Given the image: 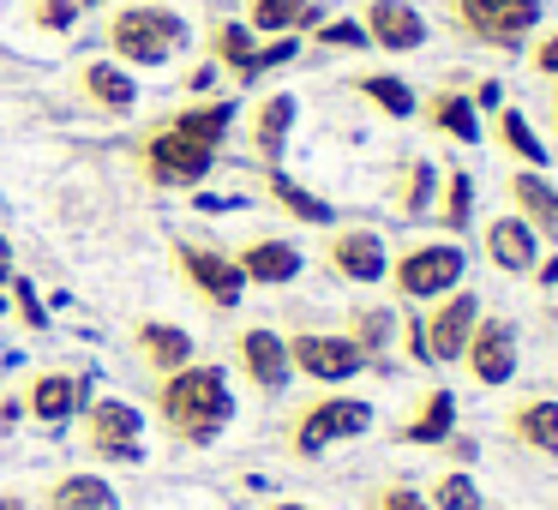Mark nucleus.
Segmentation results:
<instances>
[{"label": "nucleus", "instance_id": "obj_1", "mask_svg": "<svg viewBox=\"0 0 558 510\" xmlns=\"http://www.w3.org/2000/svg\"><path fill=\"white\" fill-rule=\"evenodd\" d=\"M234 421V390L229 373L210 361H193L181 373L157 378V426L174 438V445H217L222 426Z\"/></svg>", "mask_w": 558, "mask_h": 510}, {"label": "nucleus", "instance_id": "obj_2", "mask_svg": "<svg viewBox=\"0 0 558 510\" xmlns=\"http://www.w3.org/2000/svg\"><path fill=\"white\" fill-rule=\"evenodd\" d=\"M102 42L121 66H162L186 49V19L162 0H126L114 7L109 25H102Z\"/></svg>", "mask_w": 558, "mask_h": 510}, {"label": "nucleus", "instance_id": "obj_3", "mask_svg": "<svg viewBox=\"0 0 558 510\" xmlns=\"http://www.w3.org/2000/svg\"><path fill=\"white\" fill-rule=\"evenodd\" d=\"M133 162L157 193H181V186H198L210 169H217V145H205V138L181 133V126L169 121V126H157V133L138 138Z\"/></svg>", "mask_w": 558, "mask_h": 510}, {"label": "nucleus", "instance_id": "obj_4", "mask_svg": "<svg viewBox=\"0 0 558 510\" xmlns=\"http://www.w3.org/2000/svg\"><path fill=\"white\" fill-rule=\"evenodd\" d=\"M366 426H373V402L366 397H313L289 414V433L282 438H289L294 457H325L330 445L361 438Z\"/></svg>", "mask_w": 558, "mask_h": 510}, {"label": "nucleus", "instance_id": "obj_5", "mask_svg": "<svg viewBox=\"0 0 558 510\" xmlns=\"http://www.w3.org/2000/svg\"><path fill=\"white\" fill-rule=\"evenodd\" d=\"M462 270H469V253H462L457 241H414L397 253V265L385 270V282L402 301H438V294L462 289Z\"/></svg>", "mask_w": 558, "mask_h": 510}, {"label": "nucleus", "instance_id": "obj_6", "mask_svg": "<svg viewBox=\"0 0 558 510\" xmlns=\"http://www.w3.org/2000/svg\"><path fill=\"white\" fill-rule=\"evenodd\" d=\"M450 25L481 49H522L541 25V0H450Z\"/></svg>", "mask_w": 558, "mask_h": 510}, {"label": "nucleus", "instance_id": "obj_7", "mask_svg": "<svg viewBox=\"0 0 558 510\" xmlns=\"http://www.w3.org/2000/svg\"><path fill=\"white\" fill-rule=\"evenodd\" d=\"M474 325H481V294L474 289H450L438 301H426V318L414 325V342H421V361L426 366H450L462 361Z\"/></svg>", "mask_w": 558, "mask_h": 510}, {"label": "nucleus", "instance_id": "obj_8", "mask_svg": "<svg viewBox=\"0 0 558 510\" xmlns=\"http://www.w3.org/2000/svg\"><path fill=\"white\" fill-rule=\"evenodd\" d=\"M78 438L97 462H138L145 457V414L121 397H90L78 414Z\"/></svg>", "mask_w": 558, "mask_h": 510}, {"label": "nucleus", "instance_id": "obj_9", "mask_svg": "<svg viewBox=\"0 0 558 510\" xmlns=\"http://www.w3.org/2000/svg\"><path fill=\"white\" fill-rule=\"evenodd\" d=\"M169 258L181 270V282L210 306V313H234L246 301V277L234 270V258L222 246H198V241H169Z\"/></svg>", "mask_w": 558, "mask_h": 510}, {"label": "nucleus", "instance_id": "obj_10", "mask_svg": "<svg viewBox=\"0 0 558 510\" xmlns=\"http://www.w3.org/2000/svg\"><path fill=\"white\" fill-rule=\"evenodd\" d=\"M282 342H289V366L313 385H349L354 373H366V354L342 330H294Z\"/></svg>", "mask_w": 558, "mask_h": 510}, {"label": "nucleus", "instance_id": "obj_11", "mask_svg": "<svg viewBox=\"0 0 558 510\" xmlns=\"http://www.w3.org/2000/svg\"><path fill=\"white\" fill-rule=\"evenodd\" d=\"M234 373H241L246 385L258 390V397H282V390H289V378H294V366H289V342H282L270 325H246V330H234Z\"/></svg>", "mask_w": 558, "mask_h": 510}, {"label": "nucleus", "instance_id": "obj_12", "mask_svg": "<svg viewBox=\"0 0 558 510\" xmlns=\"http://www.w3.org/2000/svg\"><path fill=\"white\" fill-rule=\"evenodd\" d=\"M325 270L337 282H354V289H373L385 282L390 253H385V234L378 229H330L325 241Z\"/></svg>", "mask_w": 558, "mask_h": 510}, {"label": "nucleus", "instance_id": "obj_13", "mask_svg": "<svg viewBox=\"0 0 558 510\" xmlns=\"http://www.w3.org/2000/svg\"><path fill=\"white\" fill-rule=\"evenodd\" d=\"M462 366H469V378H474V385H486V390L510 385V373H517V325H510V318H486L481 313L469 349H462Z\"/></svg>", "mask_w": 558, "mask_h": 510}, {"label": "nucleus", "instance_id": "obj_14", "mask_svg": "<svg viewBox=\"0 0 558 510\" xmlns=\"http://www.w3.org/2000/svg\"><path fill=\"white\" fill-rule=\"evenodd\" d=\"M294 121H301V102H294L289 90H270V97H258L253 109H246V150H253L265 169H277L282 150H289Z\"/></svg>", "mask_w": 558, "mask_h": 510}, {"label": "nucleus", "instance_id": "obj_15", "mask_svg": "<svg viewBox=\"0 0 558 510\" xmlns=\"http://www.w3.org/2000/svg\"><path fill=\"white\" fill-rule=\"evenodd\" d=\"M234 270L246 277V289H282V282H294L301 277V246L294 241H282V234H253L246 246H234Z\"/></svg>", "mask_w": 558, "mask_h": 510}, {"label": "nucleus", "instance_id": "obj_16", "mask_svg": "<svg viewBox=\"0 0 558 510\" xmlns=\"http://www.w3.org/2000/svg\"><path fill=\"white\" fill-rule=\"evenodd\" d=\"M133 354H138V366H145L150 378H169V373H181V366L198 361L193 330L169 325V318H138L133 325Z\"/></svg>", "mask_w": 558, "mask_h": 510}, {"label": "nucleus", "instance_id": "obj_17", "mask_svg": "<svg viewBox=\"0 0 558 510\" xmlns=\"http://www.w3.org/2000/svg\"><path fill=\"white\" fill-rule=\"evenodd\" d=\"M361 31H366V42L385 49V54H414L426 42V19L414 13L409 0H366Z\"/></svg>", "mask_w": 558, "mask_h": 510}, {"label": "nucleus", "instance_id": "obj_18", "mask_svg": "<svg viewBox=\"0 0 558 510\" xmlns=\"http://www.w3.org/2000/svg\"><path fill=\"white\" fill-rule=\"evenodd\" d=\"M73 90L102 114H133L138 109V85H133V73H126L121 61H78Z\"/></svg>", "mask_w": 558, "mask_h": 510}, {"label": "nucleus", "instance_id": "obj_19", "mask_svg": "<svg viewBox=\"0 0 558 510\" xmlns=\"http://www.w3.org/2000/svg\"><path fill=\"white\" fill-rule=\"evenodd\" d=\"M481 246H486V258H493L498 270H510V277H529V270L541 265V234H534L522 217H493L481 229Z\"/></svg>", "mask_w": 558, "mask_h": 510}, {"label": "nucleus", "instance_id": "obj_20", "mask_svg": "<svg viewBox=\"0 0 558 510\" xmlns=\"http://www.w3.org/2000/svg\"><path fill=\"white\" fill-rule=\"evenodd\" d=\"M505 438L534 457H558V397H522L505 414Z\"/></svg>", "mask_w": 558, "mask_h": 510}, {"label": "nucleus", "instance_id": "obj_21", "mask_svg": "<svg viewBox=\"0 0 558 510\" xmlns=\"http://www.w3.org/2000/svg\"><path fill=\"white\" fill-rule=\"evenodd\" d=\"M510 198H517V217L529 222L541 241L558 246V186L541 181V169H522V174H510Z\"/></svg>", "mask_w": 558, "mask_h": 510}, {"label": "nucleus", "instance_id": "obj_22", "mask_svg": "<svg viewBox=\"0 0 558 510\" xmlns=\"http://www.w3.org/2000/svg\"><path fill=\"white\" fill-rule=\"evenodd\" d=\"M397 438L402 445H445V438H457V397L450 390H421V402L397 426Z\"/></svg>", "mask_w": 558, "mask_h": 510}, {"label": "nucleus", "instance_id": "obj_23", "mask_svg": "<svg viewBox=\"0 0 558 510\" xmlns=\"http://www.w3.org/2000/svg\"><path fill=\"white\" fill-rule=\"evenodd\" d=\"M78 397H85V385H78L73 373H37L25 390V409L37 414L43 426H66L78 414Z\"/></svg>", "mask_w": 558, "mask_h": 510}, {"label": "nucleus", "instance_id": "obj_24", "mask_svg": "<svg viewBox=\"0 0 558 510\" xmlns=\"http://www.w3.org/2000/svg\"><path fill=\"white\" fill-rule=\"evenodd\" d=\"M241 25L253 37H301V31L318 25V7L313 0H253Z\"/></svg>", "mask_w": 558, "mask_h": 510}, {"label": "nucleus", "instance_id": "obj_25", "mask_svg": "<svg viewBox=\"0 0 558 510\" xmlns=\"http://www.w3.org/2000/svg\"><path fill=\"white\" fill-rule=\"evenodd\" d=\"M43 510H121V493L102 474H61L43 493Z\"/></svg>", "mask_w": 558, "mask_h": 510}, {"label": "nucleus", "instance_id": "obj_26", "mask_svg": "<svg viewBox=\"0 0 558 510\" xmlns=\"http://www.w3.org/2000/svg\"><path fill=\"white\" fill-rule=\"evenodd\" d=\"M421 114H426V126H433V133L457 138V145H481V109H474L462 90H438Z\"/></svg>", "mask_w": 558, "mask_h": 510}, {"label": "nucleus", "instance_id": "obj_27", "mask_svg": "<svg viewBox=\"0 0 558 510\" xmlns=\"http://www.w3.org/2000/svg\"><path fill=\"white\" fill-rule=\"evenodd\" d=\"M354 97H366L378 114H390V121H409V114H421L414 85H409V78H397V73H361V78H354Z\"/></svg>", "mask_w": 558, "mask_h": 510}, {"label": "nucleus", "instance_id": "obj_28", "mask_svg": "<svg viewBox=\"0 0 558 510\" xmlns=\"http://www.w3.org/2000/svg\"><path fill=\"white\" fill-rule=\"evenodd\" d=\"M433 217L445 234H462L474 222V174L469 169H450V181L433 193Z\"/></svg>", "mask_w": 558, "mask_h": 510}, {"label": "nucleus", "instance_id": "obj_29", "mask_svg": "<svg viewBox=\"0 0 558 510\" xmlns=\"http://www.w3.org/2000/svg\"><path fill=\"white\" fill-rule=\"evenodd\" d=\"M493 138L505 145V157L522 162V169H546V145H541V133L529 126V114H522V109H498Z\"/></svg>", "mask_w": 558, "mask_h": 510}, {"label": "nucleus", "instance_id": "obj_30", "mask_svg": "<svg viewBox=\"0 0 558 510\" xmlns=\"http://www.w3.org/2000/svg\"><path fill=\"white\" fill-rule=\"evenodd\" d=\"M210 61H222L229 78H246L253 73V31H246L241 19H222V25L210 31Z\"/></svg>", "mask_w": 558, "mask_h": 510}, {"label": "nucleus", "instance_id": "obj_31", "mask_svg": "<svg viewBox=\"0 0 558 510\" xmlns=\"http://www.w3.org/2000/svg\"><path fill=\"white\" fill-rule=\"evenodd\" d=\"M270 198H277V205L289 210L294 222H318V229H325V222H337V210H330L325 198L306 193L301 181H289V174H277V169H270Z\"/></svg>", "mask_w": 558, "mask_h": 510}, {"label": "nucleus", "instance_id": "obj_32", "mask_svg": "<svg viewBox=\"0 0 558 510\" xmlns=\"http://www.w3.org/2000/svg\"><path fill=\"white\" fill-rule=\"evenodd\" d=\"M426 505L433 510H486V498H481V486H474L469 469H445L426 486Z\"/></svg>", "mask_w": 558, "mask_h": 510}, {"label": "nucleus", "instance_id": "obj_33", "mask_svg": "<svg viewBox=\"0 0 558 510\" xmlns=\"http://www.w3.org/2000/svg\"><path fill=\"white\" fill-rule=\"evenodd\" d=\"M174 126L193 133V138H205V145H222V133L234 126V102H198V109H181Z\"/></svg>", "mask_w": 558, "mask_h": 510}, {"label": "nucleus", "instance_id": "obj_34", "mask_svg": "<svg viewBox=\"0 0 558 510\" xmlns=\"http://www.w3.org/2000/svg\"><path fill=\"white\" fill-rule=\"evenodd\" d=\"M433 193H438V174H433V162H421V157H414V162H409V174H402L397 210H402V217H426V210H433Z\"/></svg>", "mask_w": 558, "mask_h": 510}, {"label": "nucleus", "instance_id": "obj_35", "mask_svg": "<svg viewBox=\"0 0 558 510\" xmlns=\"http://www.w3.org/2000/svg\"><path fill=\"white\" fill-rule=\"evenodd\" d=\"M390 330H397V318L378 313V306H366V313H354V318H349V330H342V337H349L354 349H361L366 361H373L378 349H390Z\"/></svg>", "mask_w": 558, "mask_h": 510}, {"label": "nucleus", "instance_id": "obj_36", "mask_svg": "<svg viewBox=\"0 0 558 510\" xmlns=\"http://www.w3.org/2000/svg\"><path fill=\"white\" fill-rule=\"evenodd\" d=\"M313 42H318V49H373V42H366V31H361V19H330V25H313Z\"/></svg>", "mask_w": 558, "mask_h": 510}, {"label": "nucleus", "instance_id": "obj_37", "mask_svg": "<svg viewBox=\"0 0 558 510\" xmlns=\"http://www.w3.org/2000/svg\"><path fill=\"white\" fill-rule=\"evenodd\" d=\"M78 0H31V25L37 31H73L78 25Z\"/></svg>", "mask_w": 558, "mask_h": 510}, {"label": "nucleus", "instance_id": "obj_38", "mask_svg": "<svg viewBox=\"0 0 558 510\" xmlns=\"http://www.w3.org/2000/svg\"><path fill=\"white\" fill-rule=\"evenodd\" d=\"M366 510H433V505H426V493H414V486H373V493H366Z\"/></svg>", "mask_w": 558, "mask_h": 510}, {"label": "nucleus", "instance_id": "obj_39", "mask_svg": "<svg viewBox=\"0 0 558 510\" xmlns=\"http://www.w3.org/2000/svg\"><path fill=\"white\" fill-rule=\"evenodd\" d=\"M529 66H534V73H546V78H558V31H546V37L529 49Z\"/></svg>", "mask_w": 558, "mask_h": 510}, {"label": "nucleus", "instance_id": "obj_40", "mask_svg": "<svg viewBox=\"0 0 558 510\" xmlns=\"http://www.w3.org/2000/svg\"><path fill=\"white\" fill-rule=\"evenodd\" d=\"M13 294H19V313H25V325H31V330H43V325H49V313L37 306V289H31L25 277H13Z\"/></svg>", "mask_w": 558, "mask_h": 510}, {"label": "nucleus", "instance_id": "obj_41", "mask_svg": "<svg viewBox=\"0 0 558 510\" xmlns=\"http://www.w3.org/2000/svg\"><path fill=\"white\" fill-rule=\"evenodd\" d=\"M210 85H217V66H193V73H186V90H210Z\"/></svg>", "mask_w": 558, "mask_h": 510}, {"label": "nucleus", "instance_id": "obj_42", "mask_svg": "<svg viewBox=\"0 0 558 510\" xmlns=\"http://www.w3.org/2000/svg\"><path fill=\"white\" fill-rule=\"evenodd\" d=\"M0 510H31L25 498H13V493H0Z\"/></svg>", "mask_w": 558, "mask_h": 510}, {"label": "nucleus", "instance_id": "obj_43", "mask_svg": "<svg viewBox=\"0 0 558 510\" xmlns=\"http://www.w3.org/2000/svg\"><path fill=\"white\" fill-rule=\"evenodd\" d=\"M7 282H13V258H0V289H7Z\"/></svg>", "mask_w": 558, "mask_h": 510}, {"label": "nucleus", "instance_id": "obj_44", "mask_svg": "<svg viewBox=\"0 0 558 510\" xmlns=\"http://www.w3.org/2000/svg\"><path fill=\"white\" fill-rule=\"evenodd\" d=\"M270 510H313V505H294V498H282V505H270Z\"/></svg>", "mask_w": 558, "mask_h": 510}, {"label": "nucleus", "instance_id": "obj_45", "mask_svg": "<svg viewBox=\"0 0 558 510\" xmlns=\"http://www.w3.org/2000/svg\"><path fill=\"white\" fill-rule=\"evenodd\" d=\"M553 126H558V97H553Z\"/></svg>", "mask_w": 558, "mask_h": 510}, {"label": "nucleus", "instance_id": "obj_46", "mask_svg": "<svg viewBox=\"0 0 558 510\" xmlns=\"http://www.w3.org/2000/svg\"><path fill=\"white\" fill-rule=\"evenodd\" d=\"M78 7H97V0H78Z\"/></svg>", "mask_w": 558, "mask_h": 510}, {"label": "nucleus", "instance_id": "obj_47", "mask_svg": "<svg viewBox=\"0 0 558 510\" xmlns=\"http://www.w3.org/2000/svg\"><path fill=\"white\" fill-rule=\"evenodd\" d=\"M0 258H7V241H0Z\"/></svg>", "mask_w": 558, "mask_h": 510}]
</instances>
